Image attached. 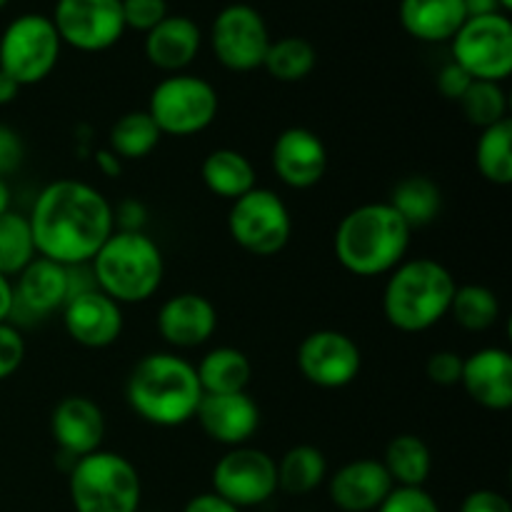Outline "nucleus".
I'll list each match as a JSON object with an SVG mask.
<instances>
[{"label":"nucleus","mask_w":512,"mask_h":512,"mask_svg":"<svg viewBox=\"0 0 512 512\" xmlns=\"http://www.w3.org/2000/svg\"><path fill=\"white\" fill-rule=\"evenodd\" d=\"M35 253L73 268L88 265L113 235V203L95 185L60 178L45 185L30 208Z\"/></svg>","instance_id":"obj_1"},{"label":"nucleus","mask_w":512,"mask_h":512,"mask_svg":"<svg viewBox=\"0 0 512 512\" xmlns=\"http://www.w3.org/2000/svg\"><path fill=\"white\" fill-rule=\"evenodd\" d=\"M203 388L190 360L173 350L148 353L130 368L125 403L143 423L180 428L195 418Z\"/></svg>","instance_id":"obj_2"},{"label":"nucleus","mask_w":512,"mask_h":512,"mask_svg":"<svg viewBox=\"0 0 512 512\" xmlns=\"http://www.w3.org/2000/svg\"><path fill=\"white\" fill-rule=\"evenodd\" d=\"M413 230L388 200L363 203L343 215L335 228L338 263L355 278H380L408 258Z\"/></svg>","instance_id":"obj_3"},{"label":"nucleus","mask_w":512,"mask_h":512,"mask_svg":"<svg viewBox=\"0 0 512 512\" xmlns=\"http://www.w3.org/2000/svg\"><path fill=\"white\" fill-rule=\"evenodd\" d=\"M458 280L435 258H405L383 288V318L400 333H425L450 315Z\"/></svg>","instance_id":"obj_4"},{"label":"nucleus","mask_w":512,"mask_h":512,"mask_svg":"<svg viewBox=\"0 0 512 512\" xmlns=\"http://www.w3.org/2000/svg\"><path fill=\"white\" fill-rule=\"evenodd\" d=\"M95 288L118 305L148 303L165 278L160 245L145 230H113L90 260Z\"/></svg>","instance_id":"obj_5"},{"label":"nucleus","mask_w":512,"mask_h":512,"mask_svg":"<svg viewBox=\"0 0 512 512\" xmlns=\"http://www.w3.org/2000/svg\"><path fill=\"white\" fill-rule=\"evenodd\" d=\"M68 493L75 512H138L143 483L133 460L100 448L73 460Z\"/></svg>","instance_id":"obj_6"},{"label":"nucleus","mask_w":512,"mask_h":512,"mask_svg":"<svg viewBox=\"0 0 512 512\" xmlns=\"http://www.w3.org/2000/svg\"><path fill=\"white\" fill-rule=\"evenodd\" d=\"M148 115L160 133L170 138H190L215 123L220 110L218 90L210 80L193 73L165 75L148 98Z\"/></svg>","instance_id":"obj_7"},{"label":"nucleus","mask_w":512,"mask_h":512,"mask_svg":"<svg viewBox=\"0 0 512 512\" xmlns=\"http://www.w3.org/2000/svg\"><path fill=\"white\" fill-rule=\"evenodd\" d=\"M63 43L50 15L23 13L0 33V70L20 88L43 83L58 65Z\"/></svg>","instance_id":"obj_8"},{"label":"nucleus","mask_w":512,"mask_h":512,"mask_svg":"<svg viewBox=\"0 0 512 512\" xmlns=\"http://www.w3.org/2000/svg\"><path fill=\"white\" fill-rule=\"evenodd\" d=\"M228 233L238 248L255 258H273L293 238L290 208L275 190L255 185L250 193L230 203Z\"/></svg>","instance_id":"obj_9"},{"label":"nucleus","mask_w":512,"mask_h":512,"mask_svg":"<svg viewBox=\"0 0 512 512\" xmlns=\"http://www.w3.org/2000/svg\"><path fill=\"white\" fill-rule=\"evenodd\" d=\"M453 63L473 80L505 83L512 73V23L505 13L478 15L450 40Z\"/></svg>","instance_id":"obj_10"},{"label":"nucleus","mask_w":512,"mask_h":512,"mask_svg":"<svg viewBox=\"0 0 512 512\" xmlns=\"http://www.w3.org/2000/svg\"><path fill=\"white\" fill-rule=\"evenodd\" d=\"M270 30L258 8L248 3H230L210 25V48L215 60L230 73H253L263 68L270 48Z\"/></svg>","instance_id":"obj_11"},{"label":"nucleus","mask_w":512,"mask_h":512,"mask_svg":"<svg viewBox=\"0 0 512 512\" xmlns=\"http://www.w3.org/2000/svg\"><path fill=\"white\" fill-rule=\"evenodd\" d=\"M213 493L235 508H258L278 493V463L255 445L228 448L213 465Z\"/></svg>","instance_id":"obj_12"},{"label":"nucleus","mask_w":512,"mask_h":512,"mask_svg":"<svg viewBox=\"0 0 512 512\" xmlns=\"http://www.w3.org/2000/svg\"><path fill=\"white\" fill-rule=\"evenodd\" d=\"M50 20L60 43L80 53H105L125 33L120 0H58Z\"/></svg>","instance_id":"obj_13"},{"label":"nucleus","mask_w":512,"mask_h":512,"mask_svg":"<svg viewBox=\"0 0 512 512\" xmlns=\"http://www.w3.org/2000/svg\"><path fill=\"white\" fill-rule=\"evenodd\" d=\"M360 368H363L360 345L343 330H313L298 345V370L315 388H348L360 375Z\"/></svg>","instance_id":"obj_14"},{"label":"nucleus","mask_w":512,"mask_h":512,"mask_svg":"<svg viewBox=\"0 0 512 512\" xmlns=\"http://www.w3.org/2000/svg\"><path fill=\"white\" fill-rule=\"evenodd\" d=\"M270 163L280 183L293 190H310L328 173V145L315 130L293 125L275 138Z\"/></svg>","instance_id":"obj_15"},{"label":"nucleus","mask_w":512,"mask_h":512,"mask_svg":"<svg viewBox=\"0 0 512 512\" xmlns=\"http://www.w3.org/2000/svg\"><path fill=\"white\" fill-rule=\"evenodd\" d=\"M60 320L68 338L88 350L110 348L118 343L125 328L123 305L100 293L98 288L73 295L60 310Z\"/></svg>","instance_id":"obj_16"},{"label":"nucleus","mask_w":512,"mask_h":512,"mask_svg":"<svg viewBox=\"0 0 512 512\" xmlns=\"http://www.w3.org/2000/svg\"><path fill=\"white\" fill-rule=\"evenodd\" d=\"M105 413L88 395H65L50 413V435L70 460L85 458L103 448Z\"/></svg>","instance_id":"obj_17"},{"label":"nucleus","mask_w":512,"mask_h":512,"mask_svg":"<svg viewBox=\"0 0 512 512\" xmlns=\"http://www.w3.org/2000/svg\"><path fill=\"white\" fill-rule=\"evenodd\" d=\"M195 423L213 443L223 448H238L248 445L260 428V408L253 395L228 393V395H203L198 410H195Z\"/></svg>","instance_id":"obj_18"},{"label":"nucleus","mask_w":512,"mask_h":512,"mask_svg":"<svg viewBox=\"0 0 512 512\" xmlns=\"http://www.w3.org/2000/svg\"><path fill=\"white\" fill-rule=\"evenodd\" d=\"M155 328L173 350H193L208 343L218 330V310L200 293H178L165 300L155 318Z\"/></svg>","instance_id":"obj_19"},{"label":"nucleus","mask_w":512,"mask_h":512,"mask_svg":"<svg viewBox=\"0 0 512 512\" xmlns=\"http://www.w3.org/2000/svg\"><path fill=\"white\" fill-rule=\"evenodd\" d=\"M13 315H28V318H48L50 313H60L70 298L68 268L53 263L48 258H33V263L20 270L13 278Z\"/></svg>","instance_id":"obj_20"},{"label":"nucleus","mask_w":512,"mask_h":512,"mask_svg":"<svg viewBox=\"0 0 512 512\" xmlns=\"http://www.w3.org/2000/svg\"><path fill=\"white\" fill-rule=\"evenodd\" d=\"M330 503L340 512H375L395 488L380 460L358 458L328 475Z\"/></svg>","instance_id":"obj_21"},{"label":"nucleus","mask_w":512,"mask_h":512,"mask_svg":"<svg viewBox=\"0 0 512 512\" xmlns=\"http://www.w3.org/2000/svg\"><path fill=\"white\" fill-rule=\"evenodd\" d=\"M460 385L480 408L505 413L512 408V355L510 350L488 345L463 360Z\"/></svg>","instance_id":"obj_22"},{"label":"nucleus","mask_w":512,"mask_h":512,"mask_svg":"<svg viewBox=\"0 0 512 512\" xmlns=\"http://www.w3.org/2000/svg\"><path fill=\"white\" fill-rule=\"evenodd\" d=\"M203 48V30L188 15H168L145 33L143 53L163 73H188Z\"/></svg>","instance_id":"obj_23"},{"label":"nucleus","mask_w":512,"mask_h":512,"mask_svg":"<svg viewBox=\"0 0 512 512\" xmlns=\"http://www.w3.org/2000/svg\"><path fill=\"white\" fill-rule=\"evenodd\" d=\"M400 25L420 43H450L468 20L463 0H400Z\"/></svg>","instance_id":"obj_24"},{"label":"nucleus","mask_w":512,"mask_h":512,"mask_svg":"<svg viewBox=\"0 0 512 512\" xmlns=\"http://www.w3.org/2000/svg\"><path fill=\"white\" fill-rule=\"evenodd\" d=\"M200 180L210 193L233 203L258 185V173L248 155L240 150L215 148L203 158Z\"/></svg>","instance_id":"obj_25"},{"label":"nucleus","mask_w":512,"mask_h":512,"mask_svg":"<svg viewBox=\"0 0 512 512\" xmlns=\"http://www.w3.org/2000/svg\"><path fill=\"white\" fill-rule=\"evenodd\" d=\"M203 395L245 393L253 380V363L243 350L233 345H218L208 350L195 365Z\"/></svg>","instance_id":"obj_26"},{"label":"nucleus","mask_w":512,"mask_h":512,"mask_svg":"<svg viewBox=\"0 0 512 512\" xmlns=\"http://www.w3.org/2000/svg\"><path fill=\"white\" fill-rule=\"evenodd\" d=\"M380 463L388 470L390 480L398 488H425L430 473H433V453L430 445L420 435L403 433L395 435L388 445Z\"/></svg>","instance_id":"obj_27"},{"label":"nucleus","mask_w":512,"mask_h":512,"mask_svg":"<svg viewBox=\"0 0 512 512\" xmlns=\"http://www.w3.org/2000/svg\"><path fill=\"white\" fill-rule=\"evenodd\" d=\"M388 203L410 225V230L435 223L443 210V190L428 175H408L390 190Z\"/></svg>","instance_id":"obj_28"},{"label":"nucleus","mask_w":512,"mask_h":512,"mask_svg":"<svg viewBox=\"0 0 512 512\" xmlns=\"http://www.w3.org/2000/svg\"><path fill=\"white\" fill-rule=\"evenodd\" d=\"M278 463V490L288 495H310L328 480V458L308 443L285 450Z\"/></svg>","instance_id":"obj_29"},{"label":"nucleus","mask_w":512,"mask_h":512,"mask_svg":"<svg viewBox=\"0 0 512 512\" xmlns=\"http://www.w3.org/2000/svg\"><path fill=\"white\" fill-rule=\"evenodd\" d=\"M160 140H163V133L148 110H128L110 128L108 148L125 163V160L148 158L158 148Z\"/></svg>","instance_id":"obj_30"},{"label":"nucleus","mask_w":512,"mask_h":512,"mask_svg":"<svg viewBox=\"0 0 512 512\" xmlns=\"http://www.w3.org/2000/svg\"><path fill=\"white\" fill-rule=\"evenodd\" d=\"M315 65H318V50L308 38H300V35L270 40L263 60V68L278 83H300L313 73Z\"/></svg>","instance_id":"obj_31"},{"label":"nucleus","mask_w":512,"mask_h":512,"mask_svg":"<svg viewBox=\"0 0 512 512\" xmlns=\"http://www.w3.org/2000/svg\"><path fill=\"white\" fill-rule=\"evenodd\" d=\"M500 313H503V305H500L498 293L480 283L458 285L453 305H450L453 320L468 333H485V330L495 328Z\"/></svg>","instance_id":"obj_32"},{"label":"nucleus","mask_w":512,"mask_h":512,"mask_svg":"<svg viewBox=\"0 0 512 512\" xmlns=\"http://www.w3.org/2000/svg\"><path fill=\"white\" fill-rule=\"evenodd\" d=\"M475 165L478 173L490 185L512 183V120H503L498 125L480 130L478 145H475Z\"/></svg>","instance_id":"obj_33"},{"label":"nucleus","mask_w":512,"mask_h":512,"mask_svg":"<svg viewBox=\"0 0 512 512\" xmlns=\"http://www.w3.org/2000/svg\"><path fill=\"white\" fill-rule=\"evenodd\" d=\"M38 258L28 215L8 210L0 215V275L13 280Z\"/></svg>","instance_id":"obj_34"},{"label":"nucleus","mask_w":512,"mask_h":512,"mask_svg":"<svg viewBox=\"0 0 512 512\" xmlns=\"http://www.w3.org/2000/svg\"><path fill=\"white\" fill-rule=\"evenodd\" d=\"M460 108H463L465 120L480 130L510 118L508 93H505L503 83L473 80L463 98H460Z\"/></svg>","instance_id":"obj_35"},{"label":"nucleus","mask_w":512,"mask_h":512,"mask_svg":"<svg viewBox=\"0 0 512 512\" xmlns=\"http://www.w3.org/2000/svg\"><path fill=\"white\" fill-rule=\"evenodd\" d=\"M120 5H123L125 30H138L143 35L170 15L168 0H120Z\"/></svg>","instance_id":"obj_36"},{"label":"nucleus","mask_w":512,"mask_h":512,"mask_svg":"<svg viewBox=\"0 0 512 512\" xmlns=\"http://www.w3.org/2000/svg\"><path fill=\"white\" fill-rule=\"evenodd\" d=\"M375 512H443L438 500L425 488H398L395 485L388 498L380 503Z\"/></svg>","instance_id":"obj_37"},{"label":"nucleus","mask_w":512,"mask_h":512,"mask_svg":"<svg viewBox=\"0 0 512 512\" xmlns=\"http://www.w3.org/2000/svg\"><path fill=\"white\" fill-rule=\"evenodd\" d=\"M25 360V338L13 323H0V383L13 378Z\"/></svg>","instance_id":"obj_38"},{"label":"nucleus","mask_w":512,"mask_h":512,"mask_svg":"<svg viewBox=\"0 0 512 512\" xmlns=\"http://www.w3.org/2000/svg\"><path fill=\"white\" fill-rule=\"evenodd\" d=\"M463 355L455 353V350H438V353H430L428 363H425V375L433 385L440 388H455L460 385L463 378Z\"/></svg>","instance_id":"obj_39"},{"label":"nucleus","mask_w":512,"mask_h":512,"mask_svg":"<svg viewBox=\"0 0 512 512\" xmlns=\"http://www.w3.org/2000/svg\"><path fill=\"white\" fill-rule=\"evenodd\" d=\"M23 140L8 125H0V178H8L10 173L20 168L23 163Z\"/></svg>","instance_id":"obj_40"},{"label":"nucleus","mask_w":512,"mask_h":512,"mask_svg":"<svg viewBox=\"0 0 512 512\" xmlns=\"http://www.w3.org/2000/svg\"><path fill=\"white\" fill-rule=\"evenodd\" d=\"M470 83H473V78H470V75L465 73L460 65H455L453 60L440 68L438 80H435V85H438V93L443 95L445 100H455V103H460V98H463L465 90L470 88Z\"/></svg>","instance_id":"obj_41"},{"label":"nucleus","mask_w":512,"mask_h":512,"mask_svg":"<svg viewBox=\"0 0 512 512\" xmlns=\"http://www.w3.org/2000/svg\"><path fill=\"white\" fill-rule=\"evenodd\" d=\"M460 512H512V505L503 493H498V490L480 488L465 495Z\"/></svg>","instance_id":"obj_42"},{"label":"nucleus","mask_w":512,"mask_h":512,"mask_svg":"<svg viewBox=\"0 0 512 512\" xmlns=\"http://www.w3.org/2000/svg\"><path fill=\"white\" fill-rule=\"evenodd\" d=\"M145 218H148V210H145V205L138 198H128L120 205H113L115 230H130V233L143 230Z\"/></svg>","instance_id":"obj_43"},{"label":"nucleus","mask_w":512,"mask_h":512,"mask_svg":"<svg viewBox=\"0 0 512 512\" xmlns=\"http://www.w3.org/2000/svg\"><path fill=\"white\" fill-rule=\"evenodd\" d=\"M183 512H243L240 508H235L233 503L223 500L220 495H215L213 490L210 493H200L195 498H190L185 503Z\"/></svg>","instance_id":"obj_44"},{"label":"nucleus","mask_w":512,"mask_h":512,"mask_svg":"<svg viewBox=\"0 0 512 512\" xmlns=\"http://www.w3.org/2000/svg\"><path fill=\"white\" fill-rule=\"evenodd\" d=\"M93 163H95V168H98L100 175H105V178H113V180L120 178V175H123V170H125L123 160H120L118 155H115L113 150L108 148V145H105V148L95 150Z\"/></svg>","instance_id":"obj_45"},{"label":"nucleus","mask_w":512,"mask_h":512,"mask_svg":"<svg viewBox=\"0 0 512 512\" xmlns=\"http://www.w3.org/2000/svg\"><path fill=\"white\" fill-rule=\"evenodd\" d=\"M13 280L0 275V323H10V315H13Z\"/></svg>","instance_id":"obj_46"},{"label":"nucleus","mask_w":512,"mask_h":512,"mask_svg":"<svg viewBox=\"0 0 512 512\" xmlns=\"http://www.w3.org/2000/svg\"><path fill=\"white\" fill-rule=\"evenodd\" d=\"M465 13L468 18H478V15H490V13H503L498 5V0H463Z\"/></svg>","instance_id":"obj_47"},{"label":"nucleus","mask_w":512,"mask_h":512,"mask_svg":"<svg viewBox=\"0 0 512 512\" xmlns=\"http://www.w3.org/2000/svg\"><path fill=\"white\" fill-rule=\"evenodd\" d=\"M18 93H20V85L15 83L8 73H3V70H0V108L13 103V100L18 98Z\"/></svg>","instance_id":"obj_48"},{"label":"nucleus","mask_w":512,"mask_h":512,"mask_svg":"<svg viewBox=\"0 0 512 512\" xmlns=\"http://www.w3.org/2000/svg\"><path fill=\"white\" fill-rule=\"evenodd\" d=\"M10 205H13V190H10L8 178H0V215L13 210Z\"/></svg>","instance_id":"obj_49"},{"label":"nucleus","mask_w":512,"mask_h":512,"mask_svg":"<svg viewBox=\"0 0 512 512\" xmlns=\"http://www.w3.org/2000/svg\"><path fill=\"white\" fill-rule=\"evenodd\" d=\"M498 5H500V10H503V13L508 15L510 8H512V0H498Z\"/></svg>","instance_id":"obj_50"},{"label":"nucleus","mask_w":512,"mask_h":512,"mask_svg":"<svg viewBox=\"0 0 512 512\" xmlns=\"http://www.w3.org/2000/svg\"><path fill=\"white\" fill-rule=\"evenodd\" d=\"M8 3H10V0H0V10H3Z\"/></svg>","instance_id":"obj_51"}]
</instances>
